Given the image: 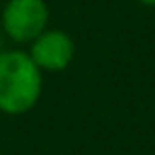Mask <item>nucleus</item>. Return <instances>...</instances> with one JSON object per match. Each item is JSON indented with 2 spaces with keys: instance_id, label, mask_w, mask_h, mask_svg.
<instances>
[{
  "instance_id": "f257e3e1",
  "label": "nucleus",
  "mask_w": 155,
  "mask_h": 155,
  "mask_svg": "<svg viewBox=\"0 0 155 155\" xmlns=\"http://www.w3.org/2000/svg\"><path fill=\"white\" fill-rule=\"evenodd\" d=\"M43 96V72L28 51L9 49L0 53V113L24 115Z\"/></svg>"
},
{
  "instance_id": "f03ea898",
  "label": "nucleus",
  "mask_w": 155,
  "mask_h": 155,
  "mask_svg": "<svg viewBox=\"0 0 155 155\" xmlns=\"http://www.w3.org/2000/svg\"><path fill=\"white\" fill-rule=\"evenodd\" d=\"M2 32L17 45H30L47 30L49 7L45 0H7L0 15Z\"/></svg>"
},
{
  "instance_id": "7ed1b4c3",
  "label": "nucleus",
  "mask_w": 155,
  "mask_h": 155,
  "mask_svg": "<svg viewBox=\"0 0 155 155\" xmlns=\"http://www.w3.org/2000/svg\"><path fill=\"white\" fill-rule=\"evenodd\" d=\"M28 55L32 58V62L38 66L43 74L62 72L74 60V41L66 30L47 28L43 34H38L30 43Z\"/></svg>"
},
{
  "instance_id": "20e7f679",
  "label": "nucleus",
  "mask_w": 155,
  "mask_h": 155,
  "mask_svg": "<svg viewBox=\"0 0 155 155\" xmlns=\"http://www.w3.org/2000/svg\"><path fill=\"white\" fill-rule=\"evenodd\" d=\"M136 2L142 7H155V0H136Z\"/></svg>"
},
{
  "instance_id": "39448f33",
  "label": "nucleus",
  "mask_w": 155,
  "mask_h": 155,
  "mask_svg": "<svg viewBox=\"0 0 155 155\" xmlns=\"http://www.w3.org/2000/svg\"><path fill=\"white\" fill-rule=\"evenodd\" d=\"M2 51H5V49H2V41H0V53H2Z\"/></svg>"
}]
</instances>
